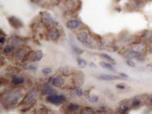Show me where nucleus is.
<instances>
[{
    "mask_svg": "<svg viewBox=\"0 0 152 114\" xmlns=\"http://www.w3.org/2000/svg\"><path fill=\"white\" fill-rule=\"evenodd\" d=\"M129 46L134 50L135 52L139 53L140 54H146L148 53V47H149V45L142 42V41H137V42H134L131 45H129Z\"/></svg>",
    "mask_w": 152,
    "mask_h": 114,
    "instance_id": "11",
    "label": "nucleus"
},
{
    "mask_svg": "<svg viewBox=\"0 0 152 114\" xmlns=\"http://www.w3.org/2000/svg\"><path fill=\"white\" fill-rule=\"evenodd\" d=\"M56 71H57V73H59L64 77H69L74 72V71H72V69L69 66H61L60 68L57 69Z\"/></svg>",
    "mask_w": 152,
    "mask_h": 114,
    "instance_id": "23",
    "label": "nucleus"
},
{
    "mask_svg": "<svg viewBox=\"0 0 152 114\" xmlns=\"http://www.w3.org/2000/svg\"><path fill=\"white\" fill-rule=\"evenodd\" d=\"M51 84L56 88H64L66 86V79L65 77L57 73V75L53 76L51 81Z\"/></svg>",
    "mask_w": 152,
    "mask_h": 114,
    "instance_id": "15",
    "label": "nucleus"
},
{
    "mask_svg": "<svg viewBox=\"0 0 152 114\" xmlns=\"http://www.w3.org/2000/svg\"><path fill=\"white\" fill-rule=\"evenodd\" d=\"M7 19H8V21H9V24L13 29H19L23 27V23H22V21L19 18H17L15 16H9Z\"/></svg>",
    "mask_w": 152,
    "mask_h": 114,
    "instance_id": "22",
    "label": "nucleus"
},
{
    "mask_svg": "<svg viewBox=\"0 0 152 114\" xmlns=\"http://www.w3.org/2000/svg\"><path fill=\"white\" fill-rule=\"evenodd\" d=\"M38 94H39V90H38L37 87L31 88L25 93V95L18 107L25 108V109H27L26 111H28L29 108H32L35 105Z\"/></svg>",
    "mask_w": 152,
    "mask_h": 114,
    "instance_id": "3",
    "label": "nucleus"
},
{
    "mask_svg": "<svg viewBox=\"0 0 152 114\" xmlns=\"http://www.w3.org/2000/svg\"><path fill=\"white\" fill-rule=\"evenodd\" d=\"M77 39L82 43L84 46L89 48H97V43L99 40V37L92 36L90 31L87 29H84L78 31H76Z\"/></svg>",
    "mask_w": 152,
    "mask_h": 114,
    "instance_id": "2",
    "label": "nucleus"
},
{
    "mask_svg": "<svg viewBox=\"0 0 152 114\" xmlns=\"http://www.w3.org/2000/svg\"><path fill=\"white\" fill-rule=\"evenodd\" d=\"M146 105L152 106V96H148L146 99Z\"/></svg>",
    "mask_w": 152,
    "mask_h": 114,
    "instance_id": "37",
    "label": "nucleus"
},
{
    "mask_svg": "<svg viewBox=\"0 0 152 114\" xmlns=\"http://www.w3.org/2000/svg\"><path fill=\"white\" fill-rule=\"evenodd\" d=\"M37 88L39 90V94L43 96H47L56 93V90L53 88V85L48 81L43 82L39 87H37Z\"/></svg>",
    "mask_w": 152,
    "mask_h": 114,
    "instance_id": "8",
    "label": "nucleus"
},
{
    "mask_svg": "<svg viewBox=\"0 0 152 114\" xmlns=\"http://www.w3.org/2000/svg\"><path fill=\"white\" fill-rule=\"evenodd\" d=\"M100 56H101L102 58L105 59L107 62H109V63H112V64H116V61H115V59H114V58H112L110 55H109V54H103V53H102V54H100Z\"/></svg>",
    "mask_w": 152,
    "mask_h": 114,
    "instance_id": "26",
    "label": "nucleus"
},
{
    "mask_svg": "<svg viewBox=\"0 0 152 114\" xmlns=\"http://www.w3.org/2000/svg\"><path fill=\"white\" fill-rule=\"evenodd\" d=\"M147 1H152V0H147Z\"/></svg>",
    "mask_w": 152,
    "mask_h": 114,
    "instance_id": "44",
    "label": "nucleus"
},
{
    "mask_svg": "<svg viewBox=\"0 0 152 114\" xmlns=\"http://www.w3.org/2000/svg\"><path fill=\"white\" fill-rule=\"evenodd\" d=\"M30 50H31V49H30L28 46L23 45V46L18 47V48L14 51V53L12 54V55L11 56V58H12V60L16 64H19V65H20L21 63H23V62L26 61L27 56H28V53H29Z\"/></svg>",
    "mask_w": 152,
    "mask_h": 114,
    "instance_id": "4",
    "label": "nucleus"
},
{
    "mask_svg": "<svg viewBox=\"0 0 152 114\" xmlns=\"http://www.w3.org/2000/svg\"><path fill=\"white\" fill-rule=\"evenodd\" d=\"M37 113H50L52 112L50 110H48L45 106H42V107H39V109L37 111Z\"/></svg>",
    "mask_w": 152,
    "mask_h": 114,
    "instance_id": "31",
    "label": "nucleus"
},
{
    "mask_svg": "<svg viewBox=\"0 0 152 114\" xmlns=\"http://www.w3.org/2000/svg\"><path fill=\"white\" fill-rule=\"evenodd\" d=\"M7 40H8V38L4 37V33H3V31H2V36H1V38H0V43H1V45H2V48L6 45Z\"/></svg>",
    "mask_w": 152,
    "mask_h": 114,
    "instance_id": "32",
    "label": "nucleus"
},
{
    "mask_svg": "<svg viewBox=\"0 0 152 114\" xmlns=\"http://www.w3.org/2000/svg\"><path fill=\"white\" fill-rule=\"evenodd\" d=\"M139 37V40L147 44L151 45L152 44V30L151 29H145L143 30Z\"/></svg>",
    "mask_w": 152,
    "mask_h": 114,
    "instance_id": "20",
    "label": "nucleus"
},
{
    "mask_svg": "<svg viewBox=\"0 0 152 114\" xmlns=\"http://www.w3.org/2000/svg\"><path fill=\"white\" fill-rule=\"evenodd\" d=\"M26 88L24 87H10L6 88L1 93V104L5 109H13L19 106L24 95Z\"/></svg>",
    "mask_w": 152,
    "mask_h": 114,
    "instance_id": "1",
    "label": "nucleus"
},
{
    "mask_svg": "<svg viewBox=\"0 0 152 114\" xmlns=\"http://www.w3.org/2000/svg\"><path fill=\"white\" fill-rule=\"evenodd\" d=\"M132 110L131 105H130V100L126 99L122 102H120V104H118L116 113L118 114H126L130 113V111Z\"/></svg>",
    "mask_w": 152,
    "mask_h": 114,
    "instance_id": "17",
    "label": "nucleus"
},
{
    "mask_svg": "<svg viewBox=\"0 0 152 114\" xmlns=\"http://www.w3.org/2000/svg\"><path fill=\"white\" fill-rule=\"evenodd\" d=\"M7 43L10 44V45H12V46H14V47L17 49L18 47H20V46L25 45L26 39L23 38H20V37H19V36H15V35H14V36H11V37L8 38Z\"/></svg>",
    "mask_w": 152,
    "mask_h": 114,
    "instance_id": "19",
    "label": "nucleus"
},
{
    "mask_svg": "<svg viewBox=\"0 0 152 114\" xmlns=\"http://www.w3.org/2000/svg\"><path fill=\"white\" fill-rule=\"evenodd\" d=\"M31 1H33L34 3H37V4H41V3H43V2H45L46 0H31Z\"/></svg>",
    "mask_w": 152,
    "mask_h": 114,
    "instance_id": "42",
    "label": "nucleus"
},
{
    "mask_svg": "<svg viewBox=\"0 0 152 114\" xmlns=\"http://www.w3.org/2000/svg\"><path fill=\"white\" fill-rule=\"evenodd\" d=\"M66 27L72 31H78L86 29V25L78 19H70L66 22Z\"/></svg>",
    "mask_w": 152,
    "mask_h": 114,
    "instance_id": "7",
    "label": "nucleus"
},
{
    "mask_svg": "<svg viewBox=\"0 0 152 114\" xmlns=\"http://www.w3.org/2000/svg\"><path fill=\"white\" fill-rule=\"evenodd\" d=\"M85 79H86V76L85 74L80 71H74L72 74V85L75 87H82L85 84Z\"/></svg>",
    "mask_w": 152,
    "mask_h": 114,
    "instance_id": "9",
    "label": "nucleus"
},
{
    "mask_svg": "<svg viewBox=\"0 0 152 114\" xmlns=\"http://www.w3.org/2000/svg\"><path fill=\"white\" fill-rule=\"evenodd\" d=\"M71 47H72V50L76 53V54H83L84 53V51L80 48V47H78V46H77L75 44H74V42H72L71 44Z\"/></svg>",
    "mask_w": 152,
    "mask_h": 114,
    "instance_id": "29",
    "label": "nucleus"
},
{
    "mask_svg": "<svg viewBox=\"0 0 152 114\" xmlns=\"http://www.w3.org/2000/svg\"><path fill=\"white\" fill-rule=\"evenodd\" d=\"M148 96H138L130 100V105L132 110L140 109L142 105H146V99Z\"/></svg>",
    "mask_w": 152,
    "mask_h": 114,
    "instance_id": "10",
    "label": "nucleus"
},
{
    "mask_svg": "<svg viewBox=\"0 0 152 114\" xmlns=\"http://www.w3.org/2000/svg\"><path fill=\"white\" fill-rule=\"evenodd\" d=\"M88 100H89V102H91V103H93V104H96V103L99 101V97H98L97 96L93 95V96H89Z\"/></svg>",
    "mask_w": 152,
    "mask_h": 114,
    "instance_id": "33",
    "label": "nucleus"
},
{
    "mask_svg": "<svg viewBox=\"0 0 152 114\" xmlns=\"http://www.w3.org/2000/svg\"><path fill=\"white\" fill-rule=\"evenodd\" d=\"M126 64L129 66V67H132V68H134L136 66L135 63L133 61V59H127L126 60Z\"/></svg>",
    "mask_w": 152,
    "mask_h": 114,
    "instance_id": "34",
    "label": "nucleus"
},
{
    "mask_svg": "<svg viewBox=\"0 0 152 114\" xmlns=\"http://www.w3.org/2000/svg\"><path fill=\"white\" fill-rule=\"evenodd\" d=\"M40 22L46 29L57 26V21L54 20V18L52 16V14L46 11L40 13Z\"/></svg>",
    "mask_w": 152,
    "mask_h": 114,
    "instance_id": "5",
    "label": "nucleus"
},
{
    "mask_svg": "<svg viewBox=\"0 0 152 114\" xmlns=\"http://www.w3.org/2000/svg\"><path fill=\"white\" fill-rule=\"evenodd\" d=\"M61 32L60 29L57 28V26L47 29V38L52 42H55V43L58 42L61 38Z\"/></svg>",
    "mask_w": 152,
    "mask_h": 114,
    "instance_id": "12",
    "label": "nucleus"
},
{
    "mask_svg": "<svg viewBox=\"0 0 152 114\" xmlns=\"http://www.w3.org/2000/svg\"><path fill=\"white\" fill-rule=\"evenodd\" d=\"M147 0H128V6L133 10H139L145 6Z\"/></svg>",
    "mask_w": 152,
    "mask_h": 114,
    "instance_id": "21",
    "label": "nucleus"
},
{
    "mask_svg": "<svg viewBox=\"0 0 152 114\" xmlns=\"http://www.w3.org/2000/svg\"><path fill=\"white\" fill-rule=\"evenodd\" d=\"M112 113L114 112L108 107H102L99 110H96V113Z\"/></svg>",
    "mask_w": 152,
    "mask_h": 114,
    "instance_id": "28",
    "label": "nucleus"
},
{
    "mask_svg": "<svg viewBox=\"0 0 152 114\" xmlns=\"http://www.w3.org/2000/svg\"><path fill=\"white\" fill-rule=\"evenodd\" d=\"M119 54L124 57L125 59H135L136 57H138L139 55H141L139 53L135 52L134 50H133L129 46H127L126 47H124L120 52Z\"/></svg>",
    "mask_w": 152,
    "mask_h": 114,
    "instance_id": "13",
    "label": "nucleus"
},
{
    "mask_svg": "<svg viewBox=\"0 0 152 114\" xmlns=\"http://www.w3.org/2000/svg\"><path fill=\"white\" fill-rule=\"evenodd\" d=\"M119 76H121V77H123V78H127V77H128V75H126V74H125V73H120Z\"/></svg>",
    "mask_w": 152,
    "mask_h": 114,
    "instance_id": "43",
    "label": "nucleus"
},
{
    "mask_svg": "<svg viewBox=\"0 0 152 114\" xmlns=\"http://www.w3.org/2000/svg\"><path fill=\"white\" fill-rule=\"evenodd\" d=\"M100 79L102 80H108V81H112V80H118L120 79L122 77L121 76H114V75H107V74H102L98 77Z\"/></svg>",
    "mask_w": 152,
    "mask_h": 114,
    "instance_id": "24",
    "label": "nucleus"
},
{
    "mask_svg": "<svg viewBox=\"0 0 152 114\" xmlns=\"http://www.w3.org/2000/svg\"><path fill=\"white\" fill-rule=\"evenodd\" d=\"M148 53L150 54H152V44L149 45V47H148Z\"/></svg>",
    "mask_w": 152,
    "mask_h": 114,
    "instance_id": "41",
    "label": "nucleus"
},
{
    "mask_svg": "<svg viewBox=\"0 0 152 114\" xmlns=\"http://www.w3.org/2000/svg\"><path fill=\"white\" fill-rule=\"evenodd\" d=\"M100 65L102 67V68H104V69H106V70H110V71H115V69H114V67H113V65H112V63H109V62H101L100 63Z\"/></svg>",
    "mask_w": 152,
    "mask_h": 114,
    "instance_id": "27",
    "label": "nucleus"
},
{
    "mask_svg": "<svg viewBox=\"0 0 152 114\" xmlns=\"http://www.w3.org/2000/svg\"><path fill=\"white\" fill-rule=\"evenodd\" d=\"M79 113L81 114H94L96 113V110L92 108V107H89V106H84V107H81L80 111H79Z\"/></svg>",
    "mask_w": 152,
    "mask_h": 114,
    "instance_id": "25",
    "label": "nucleus"
},
{
    "mask_svg": "<svg viewBox=\"0 0 152 114\" xmlns=\"http://www.w3.org/2000/svg\"><path fill=\"white\" fill-rule=\"evenodd\" d=\"M80 5H81L80 0H66L65 2V6L69 11V13L71 14L77 13L79 10Z\"/></svg>",
    "mask_w": 152,
    "mask_h": 114,
    "instance_id": "14",
    "label": "nucleus"
},
{
    "mask_svg": "<svg viewBox=\"0 0 152 114\" xmlns=\"http://www.w3.org/2000/svg\"><path fill=\"white\" fill-rule=\"evenodd\" d=\"M45 102L55 105V106H60V105H63L64 104L67 103V96L64 95H60V94H53V95H49L47 96H45Z\"/></svg>",
    "mask_w": 152,
    "mask_h": 114,
    "instance_id": "6",
    "label": "nucleus"
},
{
    "mask_svg": "<svg viewBox=\"0 0 152 114\" xmlns=\"http://www.w3.org/2000/svg\"><path fill=\"white\" fill-rule=\"evenodd\" d=\"M135 59H136V61L142 63V62H145V61H146V55H145V54H141V55H139L138 57H136Z\"/></svg>",
    "mask_w": 152,
    "mask_h": 114,
    "instance_id": "36",
    "label": "nucleus"
},
{
    "mask_svg": "<svg viewBox=\"0 0 152 114\" xmlns=\"http://www.w3.org/2000/svg\"><path fill=\"white\" fill-rule=\"evenodd\" d=\"M43 56H44V53L41 50H37V51L30 50L27 56L26 61L31 62V63H37L42 60Z\"/></svg>",
    "mask_w": 152,
    "mask_h": 114,
    "instance_id": "16",
    "label": "nucleus"
},
{
    "mask_svg": "<svg viewBox=\"0 0 152 114\" xmlns=\"http://www.w3.org/2000/svg\"><path fill=\"white\" fill-rule=\"evenodd\" d=\"M111 48H112V50H113V51H115V52H116V51H118V50H119V47H118V46L117 45L111 46Z\"/></svg>",
    "mask_w": 152,
    "mask_h": 114,
    "instance_id": "40",
    "label": "nucleus"
},
{
    "mask_svg": "<svg viewBox=\"0 0 152 114\" xmlns=\"http://www.w3.org/2000/svg\"><path fill=\"white\" fill-rule=\"evenodd\" d=\"M77 63L78 66H79L81 69H83V68H85V67L86 66V62L84 59H82L81 57H77Z\"/></svg>",
    "mask_w": 152,
    "mask_h": 114,
    "instance_id": "30",
    "label": "nucleus"
},
{
    "mask_svg": "<svg viewBox=\"0 0 152 114\" xmlns=\"http://www.w3.org/2000/svg\"><path fill=\"white\" fill-rule=\"evenodd\" d=\"M52 72V69L51 68H44L43 70H42V73L44 74V75H45V76H47V75H50V73Z\"/></svg>",
    "mask_w": 152,
    "mask_h": 114,
    "instance_id": "35",
    "label": "nucleus"
},
{
    "mask_svg": "<svg viewBox=\"0 0 152 114\" xmlns=\"http://www.w3.org/2000/svg\"><path fill=\"white\" fill-rule=\"evenodd\" d=\"M48 2L51 4H58L60 2H61V0H48Z\"/></svg>",
    "mask_w": 152,
    "mask_h": 114,
    "instance_id": "39",
    "label": "nucleus"
},
{
    "mask_svg": "<svg viewBox=\"0 0 152 114\" xmlns=\"http://www.w3.org/2000/svg\"><path fill=\"white\" fill-rule=\"evenodd\" d=\"M116 88H118V89H126V85L124 84V83H120V84L116 85Z\"/></svg>",
    "mask_w": 152,
    "mask_h": 114,
    "instance_id": "38",
    "label": "nucleus"
},
{
    "mask_svg": "<svg viewBox=\"0 0 152 114\" xmlns=\"http://www.w3.org/2000/svg\"><path fill=\"white\" fill-rule=\"evenodd\" d=\"M81 109V106L77 104L74 103H66L62 105L61 111L66 113H75L77 112H79Z\"/></svg>",
    "mask_w": 152,
    "mask_h": 114,
    "instance_id": "18",
    "label": "nucleus"
}]
</instances>
